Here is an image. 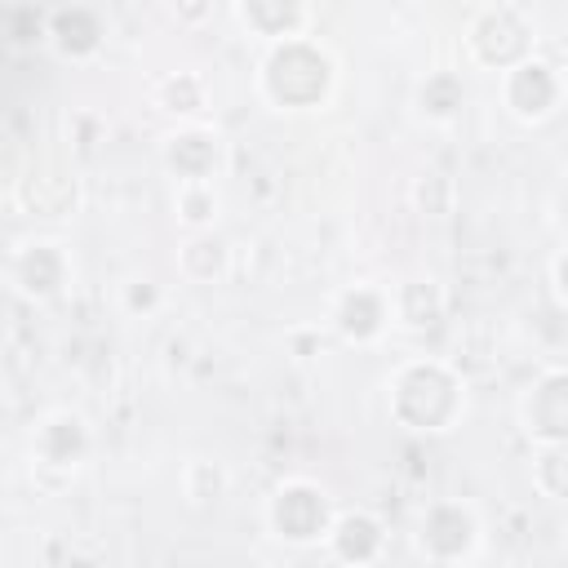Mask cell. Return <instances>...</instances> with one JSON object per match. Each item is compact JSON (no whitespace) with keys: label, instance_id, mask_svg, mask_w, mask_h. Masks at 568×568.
<instances>
[{"label":"cell","instance_id":"cell-12","mask_svg":"<svg viewBox=\"0 0 568 568\" xmlns=\"http://www.w3.org/2000/svg\"><path fill=\"white\" fill-rule=\"evenodd\" d=\"M328 546H333V555L346 559V564H373V559L382 555V546H386V532H382V524H377L373 515L355 510V515H342V519L333 524Z\"/></svg>","mask_w":568,"mask_h":568},{"label":"cell","instance_id":"cell-22","mask_svg":"<svg viewBox=\"0 0 568 568\" xmlns=\"http://www.w3.org/2000/svg\"><path fill=\"white\" fill-rule=\"evenodd\" d=\"M155 297H160V293H155V284L133 280V288H129V306H133V311H138V306H142V311H151V306H155Z\"/></svg>","mask_w":568,"mask_h":568},{"label":"cell","instance_id":"cell-7","mask_svg":"<svg viewBox=\"0 0 568 568\" xmlns=\"http://www.w3.org/2000/svg\"><path fill=\"white\" fill-rule=\"evenodd\" d=\"M475 537H479V524L462 501H435L417 524V546L439 564H453V559L470 555Z\"/></svg>","mask_w":568,"mask_h":568},{"label":"cell","instance_id":"cell-13","mask_svg":"<svg viewBox=\"0 0 568 568\" xmlns=\"http://www.w3.org/2000/svg\"><path fill=\"white\" fill-rule=\"evenodd\" d=\"M49 36H53L62 58H89L102 44V22H98L93 9L71 4V9H53L49 13Z\"/></svg>","mask_w":568,"mask_h":568},{"label":"cell","instance_id":"cell-8","mask_svg":"<svg viewBox=\"0 0 568 568\" xmlns=\"http://www.w3.org/2000/svg\"><path fill=\"white\" fill-rule=\"evenodd\" d=\"M519 422L532 439L550 444H568V368L546 373L519 404Z\"/></svg>","mask_w":568,"mask_h":568},{"label":"cell","instance_id":"cell-14","mask_svg":"<svg viewBox=\"0 0 568 568\" xmlns=\"http://www.w3.org/2000/svg\"><path fill=\"white\" fill-rule=\"evenodd\" d=\"M390 311H395L399 324H408V328H430V324H439V315H444V293H439L435 280H404V284L395 288V297H390Z\"/></svg>","mask_w":568,"mask_h":568},{"label":"cell","instance_id":"cell-1","mask_svg":"<svg viewBox=\"0 0 568 568\" xmlns=\"http://www.w3.org/2000/svg\"><path fill=\"white\" fill-rule=\"evenodd\" d=\"M333 84V62L320 44L311 40H284L266 53L262 62V98L280 111H302V106H320L324 93Z\"/></svg>","mask_w":568,"mask_h":568},{"label":"cell","instance_id":"cell-15","mask_svg":"<svg viewBox=\"0 0 568 568\" xmlns=\"http://www.w3.org/2000/svg\"><path fill=\"white\" fill-rule=\"evenodd\" d=\"M240 18H244L257 36H275L280 44H284V40H297V31L306 27V9H302V4H271V0L240 4Z\"/></svg>","mask_w":568,"mask_h":568},{"label":"cell","instance_id":"cell-24","mask_svg":"<svg viewBox=\"0 0 568 568\" xmlns=\"http://www.w3.org/2000/svg\"><path fill=\"white\" fill-rule=\"evenodd\" d=\"M555 213H559V226H568V186L559 191V200H555Z\"/></svg>","mask_w":568,"mask_h":568},{"label":"cell","instance_id":"cell-21","mask_svg":"<svg viewBox=\"0 0 568 568\" xmlns=\"http://www.w3.org/2000/svg\"><path fill=\"white\" fill-rule=\"evenodd\" d=\"M9 31H13V40H18V44H27V40H40V31L49 36L44 18H40L31 4H18V9H9Z\"/></svg>","mask_w":568,"mask_h":568},{"label":"cell","instance_id":"cell-9","mask_svg":"<svg viewBox=\"0 0 568 568\" xmlns=\"http://www.w3.org/2000/svg\"><path fill=\"white\" fill-rule=\"evenodd\" d=\"M390 320V297L368 288V284H355L337 297L333 306V328L346 337V342H373Z\"/></svg>","mask_w":568,"mask_h":568},{"label":"cell","instance_id":"cell-4","mask_svg":"<svg viewBox=\"0 0 568 568\" xmlns=\"http://www.w3.org/2000/svg\"><path fill=\"white\" fill-rule=\"evenodd\" d=\"M266 519L293 546H311V541H320V537L333 532V524H328V497L315 484H306V479L280 484L275 497H271V506H266Z\"/></svg>","mask_w":568,"mask_h":568},{"label":"cell","instance_id":"cell-16","mask_svg":"<svg viewBox=\"0 0 568 568\" xmlns=\"http://www.w3.org/2000/svg\"><path fill=\"white\" fill-rule=\"evenodd\" d=\"M462 102H466V84H462L453 71H439V75H430V80L417 89V106H422V115H430V120H453V115L462 111Z\"/></svg>","mask_w":568,"mask_h":568},{"label":"cell","instance_id":"cell-23","mask_svg":"<svg viewBox=\"0 0 568 568\" xmlns=\"http://www.w3.org/2000/svg\"><path fill=\"white\" fill-rule=\"evenodd\" d=\"M550 275H555V288H559V297H564V306H568V248H564V253L555 257Z\"/></svg>","mask_w":568,"mask_h":568},{"label":"cell","instance_id":"cell-6","mask_svg":"<svg viewBox=\"0 0 568 568\" xmlns=\"http://www.w3.org/2000/svg\"><path fill=\"white\" fill-rule=\"evenodd\" d=\"M67 275H71L67 253H62V244H49V240H27L9 257V284L22 297H31V302L58 297L62 284H67Z\"/></svg>","mask_w":568,"mask_h":568},{"label":"cell","instance_id":"cell-5","mask_svg":"<svg viewBox=\"0 0 568 568\" xmlns=\"http://www.w3.org/2000/svg\"><path fill=\"white\" fill-rule=\"evenodd\" d=\"M564 89H568L564 75L541 58H528V62L510 67L506 80H501V98H506L515 120H546L559 106Z\"/></svg>","mask_w":568,"mask_h":568},{"label":"cell","instance_id":"cell-10","mask_svg":"<svg viewBox=\"0 0 568 568\" xmlns=\"http://www.w3.org/2000/svg\"><path fill=\"white\" fill-rule=\"evenodd\" d=\"M31 453H36V462H44V466L71 470V466L89 453V430H84V422H80L75 413H53V417H44V422L36 426Z\"/></svg>","mask_w":568,"mask_h":568},{"label":"cell","instance_id":"cell-18","mask_svg":"<svg viewBox=\"0 0 568 568\" xmlns=\"http://www.w3.org/2000/svg\"><path fill=\"white\" fill-rule=\"evenodd\" d=\"M160 106L173 111V115H195L204 106V80L191 75V71H178L160 84Z\"/></svg>","mask_w":568,"mask_h":568},{"label":"cell","instance_id":"cell-3","mask_svg":"<svg viewBox=\"0 0 568 568\" xmlns=\"http://www.w3.org/2000/svg\"><path fill=\"white\" fill-rule=\"evenodd\" d=\"M466 44L470 53L484 62V67H497V71H510L519 62H528V22L519 9L510 4H488L470 18V31H466Z\"/></svg>","mask_w":568,"mask_h":568},{"label":"cell","instance_id":"cell-20","mask_svg":"<svg viewBox=\"0 0 568 568\" xmlns=\"http://www.w3.org/2000/svg\"><path fill=\"white\" fill-rule=\"evenodd\" d=\"M213 213H217V191L209 186V182H191V186H178V217L186 222V226H209L213 222Z\"/></svg>","mask_w":568,"mask_h":568},{"label":"cell","instance_id":"cell-17","mask_svg":"<svg viewBox=\"0 0 568 568\" xmlns=\"http://www.w3.org/2000/svg\"><path fill=\"white\" fill-rule=\"evenodd\" d=\"M182 271H186L191 280H200V284L226 275V244H222L217 235H195V240H186V244H182Z\"/></svg>","mask_w":568,"mask_h":568},{"label":"cell","instance_id":"cell-2","mask_svg":"<svg viewBox=\"0 0 568 568\" xmlns=\"http://www.w3.org/2000/svg\"><path fill=\"white\" fill-rule=\"evenodd\" d=\"M390 413L413 430H448L462 413V382L435 359H413L390 382Z\"/></svg>","mask_w":568,"mask_h":568},{"label":"cell","instance_id":"cell-11","mask_svg":"<svg viewBox=\"0 0 568 568\" xmlns=\"http://www.w3.org/2000/svg\"><path fill=\"white\" fill-rule=\"evenodd\" d=\"M164 164L178 173L182 186L191 182H209L213 169H217V138L209 129H182L169 138L164 146Z\"/></svg>","mask_w":568,"mask_h":568},{"label":"cell","instance_id":"cell-19","mask_svg":"<svg viewBox=\"0 0 568 568\" xmlns=\"http://www.w3.org/2000/svg\"><path fill=\"white\" fill-rule=\"evenodd\" d=\"M532 479H537V488H541L546 497L568 501V444H550V448L537 457Z\"/></svg>","mask_w":568,"mask_h":568}]
</instances>
